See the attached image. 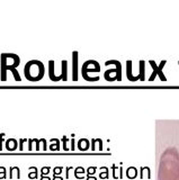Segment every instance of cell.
Masks as SVG:
<instances>
[{
    "mask_svg": "<svg viewBox=\"0 0 179 180\" xmlns=\"http://www.w3.org/2000/svg\"><path fill=\"white\" fill-rule=\"evenodd\" d=\"M53 180H63V178H61V177H56V176H54Z\"/></svg>",
    "mask_w": 179,
    "mask_h": 180,
    "instance_id": "4316f807",
    "label": "cell"
},
{
    "mask_svg": "<svg viewBox=\"0 0 179 180\" xmlns=\"http://www.w3.org/2000/svg\"><path fill=\"white\" fill-rule=\"evenodd\" d=\"M144 61H140V77H141V81H144Z\"/></svg>",
    "mask_w": 179,
    "mask_h": 180,
    "instance_id": "2e32d148",
    "label": "cell"
},
{
    "mask_svg": "<svg viewBox=\"0 0 179 180\" xmlns=\"http://www.w3.org/2000/svg\"><path fill=\"white\" fill-rule=\"evenodd\" d=\"M25 142H26V139H20V140H19V150H20V151L24 149V143Z\"/></svg>",
    "mask_w": 179,
    "mask_h": 180,
    "instance_id": "ffe728a7",
    "label": "cell"
},
{
    "mask_svg": "<svg viewBox=\"0 0 179 180\" xmlns=\"http://www.w3.org/2000/svg\"><path fill=\"white\" fill-rule=\"evenodd\" d=\"M41 180H51L49 177H44V176H42V178H41Z\"/></svg>",
    "mask_w": 179,
    "mask_h": 180,
    "instance_id": "83f0119b",
    "label": "cell"
},
{
    "mask_svg": "<svg viewBox=\"0 0 179 180\" xmlns=\"http://www.w3.org/2000/svg\"><path fill=\"white\" fill-rule=\"evenodd\" d=\"M149 63L151 64V66L153 68V73L151 75V77L149 78V81H153L155 80V78L157 77V75H159L160 77V79L162 81H166L167 79H166V77H164V75L162 73V69H164V64L167 63V61L166 60H164V61H161V63L159 65L157 64V63L155 62V61H149Z\"/></svg>",
    "mask_w": 179,
    "mask_h": 180,
    "instance_id": "8992f818",
    "label": "cell"
},
{
    "mask_svg": "<svg viewBox=\"0 0 179 180\" xmlns=\"http://www.w3.org/2000/svg\"><path fill=\"white\" fill-rule=\"evenodd\" d=\"M14 174H16V176H17V178H20V171H19V168L18 167H10V179L11 178H14Z\"/></svg>",
    "mask_w": 179,
    "mask_h": 180,
    "instance_id": "4fadbf2b",
    "label": "cell"
},
{
    "mask_svg": "<svg viewBox=\"0 0 179 180\" xmlns=\"http://www.w3.org/2000/svg\"><path fill=\"white\" fill-rule=\"evenodd\" d=\"M62 169H63L62 167H56V168H54V176H56V174H61Z\"/></svg>",
    "mask_w": 179,
    "mask_h": 180,
    "instance_id": "7402d4cb",
    "label": "cell"
},
{
    "mask_svg": "<svg viewBox=\"0 0 179 180\" xmlns=\"http://www.w3.org/2000/svg\"><path fill=\"white\" fill-rule=\"evenodd\" d=\"M28 150H32V148H33V143H34V139H29L28 140Z\"/></svg>",
    "mask_w": 179,
    "mask_h": 180,
    "instance_id": "cb8c5ba5",
    "label": "cell"
},
{
    "mask_svg": "<svg viewBox=\"0 0 179 180\" xmlns=\"http://www.w3.org/2000/svg\"><path fill=\"white\" fill-rule=\"evenodd\" d=\"M5 133L0 134V150H2V143H3V139H5Z\"/></svg>",
    "mask_w": 179,
    "mask_h": 180,
    "instance_id": "44dd1931",
    "label": "cell"
},
{
    "mask_svg": "<svg viewBox=\"0 0 179 180\" xmlns=\"http://www.w3.org/2000/svg\"><path fill=\"white\" fill-rule=\"evenodd\" d=\"M1 178H6V169H5V167H0V179Z\"/></svg>",
    "mask_w": 179,
    "mask_h": 180,
    "instance_id": "e0dca14e",
    "label": "cell"
},
{
    "mask_svg": "<svg viewBox=\"0 0 179 180\" xmlns=\"http://www.w3.org/2000/svg\"><path fill=\"white\" fill-rule=\"evenodd\" d=\"M72 80L78 81V51L72 52Z\"/></svg>",
    "mask_w": 179,
    "mask_h": 180,
    "instance_id": "52a82bcc",
    "label": "cell"
},
{
    "mask_svg": "<svg viewBox=\"0 0 179 180\" xmlns=\"http://www.w3.org/2000/svg\"><path fill=\"white\" fill-rule=\"evenodd\" d=\"M41 142L43 143V149H44V150H46V149H47V146H46V140H44V139H42V140H41Z\"/></svg>",
    "mask_w": 179,
    "mask_h": 180,
    "instance_id": "484cf974",
    "label": "cell"
},
{
    "mask_svg": "<svg viewBox=\"0 0 179 180\" xmlns=\"http://www.w3.org/2000/svg\"><path fill=\"white\" fill-rule=\"evenodd\" d=\"M71 150H74V134H72L71 139Z\"/></svg>",
    "mask_w": 179,
    "mask_h": 180,
    "instance_id": "d4e9b609",
    "label": "cell"
},
{
    "mask_svg": "<svg viewBox=\"0 0 179 180\" xmlns=\"http://www.w3.org/2000/svg\"><path fill=\"white\" fill-rule=\"evenodd\" d=\"M6 149L9 151H14L17 149V141L15 139H8L6 141Z\"/></svg>",
    "mask_w": 179,
    "mask_h": 180,
    "instance_id": "8fae6325",
    "label": "cell"
},
{
    "mask_svg": "<svg viewBox=\"0 0 179 180\" xmlns=\"http://www.w3.org/2000/svg\"><path fill=\"white\" fill-rule=\"evenodd\" d=\"M61 75L62 81H68V61L62 60L61 62Z\"/></svg>",
    "mask_w": 179,
    "mask_h": 180,
    "instance_id": "30bf717a",
    "label": "cell"
},
{
    "mask_svg": "<svg viewBox=\"0 0 179 180\" xmlns=\"http://www.w3.org/2000/svg\"><path fill=\"white\" fill-rule=\"evenodd\" d=\"M51 142L54 143V144H51V145H50V149L52 150V151L60 149V141L58 140V139H52V140H51Z\"/></svg>",
    "mask_w": 179,
    "mask_h": 180,
    "instance_id": "5bb4252c",
    "label": "cell"
},
{
    "mask_svg": "<svg viewBox=\"0 0 179 180\" xmlns=\"http://www.w3.org/2000/svg\"><path fill=\"white\" fill-rule=\"evenodd\" d=\"M62 141H63V149L68 150V145H67V143H68V137L64 135V136L62 137Z\"/></svg>",
    "mask_w": 179,
    "mask_h": 180,
    "instance_id": "ac0fdd59",
    "label": "cell"
},
{
    "mask_svg": "<svg viewBox=\"0 0 179 180\" xmlns=\"http://www.w3.org/2000/svg\"><path fill=\"white\" fill-rule=\"evenodd\" d=\"M78 148H79V150H81V151L88 150L89 149V141L87 140V139H80L79 142H78Z\"/></svg>",
    "mask_w": 179,
    "mask_h": 180,
    "instance_id": "7c38bea8",
    "label": "cell"
},
{
    "mask_svg": "<svg viewBox=\"0 0 179 180\" xmlns=\"http://www.w3.org/2000/svg\"><path fill=\"white\" fill-rule=\"evenodd\" d=\"M158 180H179V152L176 148H168L161 154Z\"/></svg>",
    "mask_w": 179,
    "mask_h": 180,
    "instance_id": "6da1fadb",
    "label": "cell"
},
{
    "mask_svg": "<svg viewBox=\"0 0 179 180\" xmlns=\"http://www.w3.org/2000/svg\"><path fill=\"white\" fill-rule=\"evenodd\" d=\"M29 170H31V172L28 174V177L31 178V179H36L37 178V168L36 167H31L29 168Z\"/></svg>",
    "mask_w": 179,
    "mask_h": 180,
    "instance_id": "9a60e30c",
    "label": "cell"
},
{
    "mask_svg": "<svg viewBox=\"0 0 179 180\" xmlns=\"http://www.w3.org/2000/svg\"><path fill=\"white\" fill-rule=\"evenodd\" d=\"M79 172H80V174L85 172V171H84V168L79 167V168H77V169H76V171H74V174H76V177H77V178H78V176H79Z\"/></svg>",
    "mask_w": 179,
    "mask_h": 180,
    "instance_id": "d6986e66",
    "label": "cell"
},
{
    "mask_svg": "<svg viewBox=\"0 0 179 180\" xmlns=\"http://www.w3.org/2000/svg\"><path fill=\"white\" fill-rule=\"evenodd\" d=\"M126 75H127V79L130 81H132V82H135V81H138L139 79L141 80L140 75H136V77H134V75H132V61H130V60H127L126 61Z\"/></svg>",
    "mask_w": 179,
    "mask_h": 180,
    "instance_id": "ba28073f",
    "label": "cell"
},
{
    "mask_svg": "<svg viewBox=\"0 0 179 180\" xmlns=\"http://www.w3.org/2000/svg\"><path fill=\"white\" fill-rule=\"evenodd\" d=\"M49 77L54 82H58V81L61 80L60 78H58L55 75V72H54V61L53 60H50L49 61Z\"/></svg>",
    "mask_w": 179,
    "mask_h": 180,
    "instance_id": "9c48e42d",
    "label": "cell"
},
{
    "mask_svg": "<svg viewBox=\"0 0 179 180\" xmlns=\"http://www.w3.org/2000/svg\"><path fill=\"white\" fill-rule=\"evenodd\" d=\"M115 65V69H108L107 71L104 73V78L106 80L109 81L111 75H113V77L116 78V81H122V64L120 61L117 60H108L105 62V65Z\"/></svg>",
    "mask_w": 179,
    "mask_h": 180,
    "instance_id": "5b68a950",
    "label": "cell"
},
{
    "mask_svg": "<svg viewBox=\"0 0 179 180\" xmlns=\"http://www.w3.org/2000/svg\"><path fill=\"white\" fill-rule=\"evenodd\" d=\"M49 171H50V167H43L42 168V176L49 174Z\"/></svg>",
    "mask_w": 179,
    "mask_h": 180,
    "instance_id": "603a6c76",
    "label": "cell"
},
{
    "mask_svg": "<svg viewBox=\"0 0 179 180\" xmlns=\"http://www.w3.org/2000/svg\"><path fill=\"white\" fill-rule=\"evenodd\" d=\"M20 63V59L17 54L2 53L1 54V81L7 80V71L16 69Z\"/></svg>",
    "mask_w": 179,
    "mask_h": 180,
    "instance_id": "3957f363",
    "label": "cell"
},
{
    "mask_svg": "<svg viewBox=\"0 0 179 180\" xmlns=\"http://www.w3.org/2000/svg\"><path fill=\"white\" fill-rule=\"evenodd\" d=\"M44 64L38 60H31L24 68V75L29 81H40L44 77Z\"/></svg>",
    "mask_w": 179,
    "mask_h": 180,
    "instance_id": "7a4b0ae2",
    "label": "cell"
},
{
    "mask_svg": "<svg viewBox=\"0 0 179 180\" xmlns=\"http://www.w3.org/2000/svg\"><path fill=\"white\" fill-rule=\"evenodd\" d=\"M96 66H100L99 63L95 60H88L84 63L82 65V69H81V73H82V77L86 81H89V82H95V81L99 80V77L95 78H90L89 77V72H99L100 71V68H96Z\"/></svg>",
    "mask_w": 179,
    "mask_h": 180,
    "instance_id": "277c9868",
    "label": "cell"
}]
</instances>
